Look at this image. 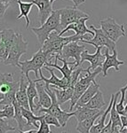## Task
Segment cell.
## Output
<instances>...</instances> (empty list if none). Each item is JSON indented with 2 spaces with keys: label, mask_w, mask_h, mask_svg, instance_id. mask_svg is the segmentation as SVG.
Masks as SVG:
<instances>
[{
  "label": "cell",
  "mask_w": 127,
  "mask_h": 133,
  "mask_svg": "<svg viewBox=\"0 0 127 133\" xmlns=\"http://www.w3.org/2000/svg\"><path fill=\"white\" fill-rule=\"evenodd\" d=\"M100 112L101 110H98V109H91L86 107H78V108H75L74 116L76 117L77 123H80L95 116Z\"/></svg>",
  "instance_id": "18"
},
{
  "label": "cell",
  "mask_w": 127,
  "mask_h": 133,
  "mask_svg": "<svg viewBox=\"0 0 127 133\" xmlns=\"http://www.w3.org/2000/svg\"><path fill=\"white\" fill-rule=\"evenodd\" d=\"M29 82V85H28L27 89V94H28V98H29V108L32 112L36 113V105L34 102V99L36 98H38V93L37 90H36V84L34 82V80H31L30 77L27 79Z\"/></svg>",
  "instance_id": "22"
},
{
  "label": "cell",
  "mask_w": 127,
  "mask_h": 133,
  "mask_svg": "<svg viewBox=\"0 0 127 133\" xmlns=\"http://www.w3.org/2000/svg\"><path fill=\"white\" fill-rule=\"evenodd\" d=\"M14 105L12 106H4L2 109H0V118H6V119H12L14 117Z\"/></svg>",
  "instance_id": "30"
},
{
  "label": "cell",
  "mask_w": 127,
  "mask_h": 133,
  "mask_svg": "<svg viewBox=\"0 0 127 133\" xmlns=\"http://www.w3.org/2000/svg\"><path fill=\"white\" fill-rule=\"evenodd\" d=\"M31 31L36 36L40 47L43 46L45 42L48 39L49 36L52 32L55 31L57 33H61L62 31L61 26V14L59 10H55L52 12L51 16L47 19V21L41 25L39 28H32Z\"/></svg>",
  "instance_id": "3"
},
{
  "label": "cell",
  "mask_w": 127,
  "mask_h": 133,
  "mask_svg": "<svg viewBox=\"0 0 127 133\" xmlns=\"http://www.w3.org/2000/svg\"><path fill=\"white\" fill-rule=\"evenodd\" d=\"M99 91H100V84L97 83L96 81H94V82L92 83V84L90 85V87L85 91V93L81 96V98H79V100L77 101L75 108L85 106L86 103L90 101V99H91V98L93 97Z\"/></svg>",
  "instance_id": "20"
},
{
  "label": "cell",
  "mask_w": 127,
  "mask_h": 133,
  "mask_svg": "<svg viewBox=\"0 0 127 133\" xmlns=\"http://www.w3.org/2000/svg\"><path fill=\"white\" fill-rule=\"evenodd\" d=\"M100 23V29L113 42H117L120 37L126 36L125 25L118 24L113 17L101 19Z\"/></svg>",
  "instance_id": "7"
},
{
  "label": "cell",
  "mask_w": 127,
  "mask_h": 133,
  "mask_svg": "<svg viewBox=\"0 0 127 133\" xmlns=\"http://www.w3.org/2000/svg\"><path fill=\"white\" fill-rule=\"evenodd\" d=\"M91 29L95 33L92 39L89 40H82V43H85V44H92L94 47H96V49L98 47H103L105 46L106 48L109 49V51H113L114 50H116V43L113 42L110 38L107 36L106 34L103 32L101 29H96L93 25L90 26Z\"/></svg>",
  "instance_id": "9"
},
{
  "label": "cell",
  "mask_w": 127,
  "mask_h": 133,
  "mask_svg": "<svg viewBox=\"0 0 127 133\" xmlns=\"http://www.w3.org/2000/svg\"><path fill=\"white\" fill-rule=\"evenodd\" d=\"M10 130H15V128L12 127L6 120L0 118V133H6Z\"/></svg>",
  "instance_id": "33"
},
{
  "label": "cell",
  "mask_w": 127,
  "mask_h": 133,
  "mask_svg": "<svg viewBox=\"0 0 127 133\" xmlns=\"http://www.w3.org/2000/svg\"><path fill=\"white\" fill-rule=\"evenodd\" d=\"M90 19H91V17H86V18L81 19V20H79L77 22L73 23V24L68 26V27H67L65 29H63L59 35L62 36V35H63L64 33L68 32V30H74L76 32L77 35L81 36H85L86 34H90V35H92L94 36L95 33L92 30H91L90 29H88L86 24H85V22H86L88 20H90Z\"/></svg>",
  "instance_id": "15"
},
{
  "label": "cell",
  "mask_w": 127,
  "mask_h": 133,
  "mask_svg": "<svg viewBox=\"0 0 127 133\" xmlns=\"http://www.w3.org/2000/svg\"><path fill=\"white\" fill-rule=\"evenodd\" d=\"M127 115V104L125 106V108H124V115Z\"/></svg>",
  "instance_id": "44"
},
{
  "label": "cell",
  "mask_w": 127,
  "mask_h": 133,
  "mask_svg": "<svg viewBox=\"0 0 127 133\" xmlns=\"http://www.w3.org/2000/svg\"><path fill=\"white\" fill-rule=\"evenodd\" d=\"M83 107H86V108H89L91 109H98V110H100L101 108H105L106 107V102L104 100L103 93L100 91H99L90 99V101Z\"/></svg>",
  "instance_id": "26"
},
{
  "label": "cell",
  "mask_w": 127,
  "mask_h": 133,
  "mask_svg": "<svg viewBox=\"0 0 127 133\" xmlns=\"http://www.w3.org/2000/svg\"><path fill=\"white\" fill-rule=\"evenodd\" d=\"M103 47H98L96 49L95 53L93 54H90L88 52L87 50H85L82 53L81 55V64L85 61H89L91 66H88L90 70L92 72L95 71L97 68H102L103 63H104L105 59H106V57H105V54H102L101 53V49Z\"/></svg>",
  "instance_id": "12"
},
{
  "label": "cell",
  "mask_w": 127,
  "mask_h": 133,
  "mask_svg": "<svg viewBox=\"0 0 127 133\" xmlns=\"http://www.w3.org/2000/svg\"><path fill=\"white\" fill-rule=\"evenodd\" d=\"M114 99H115V95H114V94H112L109 106L107 107V108L104 110V112H103V114L101 115V116H100V118L99 119L98 123L92 126V128L90 133H100L103 130V129H104L105 126H106V125H105V122H106L107 116V115L110 113L112 106H113Z\"/></svg>",
  "instance_id": "21"
},
{
  "label": "cell",
  "mask_w": 127,
  "mask_h": 133,
  "mask_svg": "<svg viewBox=\"0 0 127 133\" xmlns=\"http://www.w3.org/2000/svg\"><path fill=\"white\" fill-rule=\"evenodd\" d=\"M36 84L38 93V102L36 103V105L42 108H49L52 105V98L46 91L45 83H36Z\"/></svg>",
  "instance_id": "19"
},
{
  "label": "cell",
  "mask_w": 127,
  "mask_h": 133,
  "mask_svg": "<svg viewBox=\"0 0 127 133\" xmlns=\"http://www.w3.org/2000/svg\"><path fill=\"white\" fill-rule=\"evenodd\" d=\"M21 112H22L23 117L27 121V127L33 125L35 128L38 129L39 128V125H37L36 123L40 122L41 120L44 119L45 116H46V114L43 115H40V116H36V115H34V112H32L30 109H26L24 108H21Z\"/></svg>",
  "instance_id": "24"
},
{
  "label": "cell",
  "mask_w": 127,
  "mask_h": 133,
  "mask_svg": "<svg viewBox=\"0 0 127 133\" xmlns=\"http://www.w3.org/2000/svg\"><path fill=\"white\" fill-rule=\"evenodd\" d=\"M112 132V121L109 120V123L105 126V128L103 129V130L100 133H111Z\"/></svg>",
  "instance_id": "38"
},
{
  "label": "cell",
  "mask_w": 127,
  "mask_h": 133,
  "mask_svg": "<svg viewBox=\"0 0 127 133\" xmlns=\"http://www.w3.org/2000/svg\"><path fill=\"white\" fill-rule=\"evenodd\" d=\"M8 55H9V51L6 49L5 44L1 41V43H0V61L4 63L5 59H7Z\"/></svg>",
  "instance_id": "35"
},
{
  "label": "cell",
  "mask_w": 127,
  "mask_h": 133,
  "mask_svg": "<svg viewBox=\"0 0 127 133\" xmlns=\"http://www.w3.org/2000/svg\"><path fill=\"white\" fill-rule=\"evenodd\" d=\"M44 119H42L40 121V125H39V128H38L36 133H51L52 132L50 125L47 124L46 122H45Z\"/></svg>",
  "instance_id": "36"
},
{
  "label": "cell",
  "mask_w": 127,
  "mask_h": 133,
  "mask_svg": "<svg viewBox=\"0 0 127 133\" xmlns=\"http://www.w3.org/2000/svg\"><path fill=\"white\" fill-rule=\"evenodd\" d=\"M5 98V95L4 93H2L1 91H0V101H2V100H3Z\"/></svg>",
  "instance_id": "42"
},
{
  "label": "cell",
  "mask_w": 127,
  "mask_h": 133,
  "mask_svg": "<svg viewBox=\"0 0 127 133\" xmlns=\"http://www.w3.org/2000/svg\"><path fill=\"white\" fill-rule=\"evenodd\" d=\"M120 133H127V128H124L120 130Z\"/></svg>",
  "instance_id": "43"
},
{
  "label": "cell",
  "mask_w": 127,
  "mask_h": 133,
  "mask_svg": "<svg viewBox=\"0 0 127 133\" xmlns=\"http://www.w3.org/2000/svg\"><path fill=\"white\" fill-rule=\"evenodd\" d=\"M45 86H46V85H45ZM46 91L47 93L50 95V97L52 98V105L49 108H40L39 110L37 111V113L42 112L45 114H48V115H53V116H55L58 119L59 123H61V127H65L68 120L72 116H74V112H69V111L68 112V111L61 110V108H60L61 105L58 102L57 97H56V94L53 88H51L50 86H46Z\"/></svg>",
  "instance_id": "5"
},
{
  "label": "cell",
  "mask_w": 127,
  "mask_h": 133,
  "mask_svg": "<svg viewBox=\"0 0 127 133\" xmlns=\"http://www.w3.org/2000/svg\"><path fill=\"white\" fill-rule=\"evenodd\" d=\"M17 3H18L19 9H20L21 14L16 17V20L18 21H20L22 17H25V19H26L25 29H29V23H30L29 18V12H30L32 6H33V4L30 3V2H29V3H27V2H21V0H17Z\"/></svg>",
  "instance_id": "23"
},
{
  "label": "cell",
  "mask_w": 127,
  "mask_h": 133,
  "mask_svg": "<svg viewBox=\"0 0 127 133\" xmlns=\"http://www.w3.org/2000/svg\"><path fill=\"white\" fill-rule=\"evenodd\" d=\"M53 89L55 92L57 100L60 105L64 104L65 102L68 101V100H71V98L73 97V93H74V88L73 87L68 86L65 90H61L54 87H53Z\"/></svg>",
  "instance_id": "25"
},
{
  "label": "cell",
  "mask_w": 127,
  "mask_h": 133,
  "mask_svg": "<svg viewBox=\"0 0 127 133\" xmlns=\"http://www.w3.org/2000/svg\"><path fill=\"white\" fill-rule=\"evenodd\" d=\"M127 91V84L125 86H124L123 88L120 89V94H121V99H120L119 103H117V110L118 114L120 115H124V99H125V92Z\"/></svg>",
  "instance_id": "31"
},
{
  "label": "cell",
  "mask_w": 127,
  "mask_h": 133,
  "mask_svg": "<svg viewBox=\"0 0 127 133\" xmlns=\"http://www.w3.org/2000/svg\"><path fill=\"white\" fill-rule=\"evenodd\" d=\"M105 57H106V59H105L104 63H103L102 66V73H103V76L106 77L107 76V70L111 68H115L116 71L119 72L120 71V65H124L125 63V61H119L117 58V52L116 50L113 51V53L112 54H109V50L107 48L105 49L104 51Z\"/></svg>",
  "instance_id": "13"
},
{
  "label": "cell",
  "mask_w": 127,
  "mask_h": 133,
  "mask_svg": "<svg viewBox=\"0 0 127 133\" xmlns=\"http://www.w3.org/2000/svg\"><path fill=\"white\" fill-rule=\"evenodd\" d=\"M61 14V26L62 30L65 29L68 26L77 22L79 20L83 18L90 17L85 12L78 10L77 8H61L59 9Z\"/></svg>",
  "instance_id": "10"
},
{
  "label": "cell",
  "mask_w": 127,
  "mask_h": 133,
  "mask_svg": "<svg viewBox=\"0 0 127 133\" xmlns=\"http://www.w3.org/2000/svg\"><path fill=\"white\" fill-rule=\"evenodd\" d=\"M27 48L28 42L23 39V36L20 32H16L14 43L9 51V55H8L7 59L4 62V65L18 66L21 55L27 52Z\"/></svg>",
  "instance_id": "6"
},
{
  "label": "cell",
  "mask_w": 127,
  "mask_h": 133,
  "mask_svg": "<svg viewBox=\"0 0 127 133\" xmlns=\"http://www.w3.org/2000/svg\"><path fill=\"white\" fill-rule=\"evenodd\" d=\"M2 41V31H0V43Z\"/></svg>",
  "instance_id": "46"
},
{
  "label": "cell",
  "mask_w": 127,
  "mask_h": 133,
  "mask_svg": "<svg viewBox=\"0 0 127 133\" xmlns=\"http://www.w3.org/2000/svg\"><path fill=\"white\" fill-rule=\"evenodd\" d=\"M20 133H36L37 130H27V131H23V130H18Z\"/></svg>",
  "instance_id": "41"
},
{
  "label": "cell",
  "mask_w": 127,
  "mask_h": 133,
  "mask_svg": "<svg viewBox=\"0 0 127 133\" xmlns=\"http://www.w3.org/2000/svg\"><path fill=\"white\" fill-rule=\"evenodd\" d=\"M54 58V56L50 55L48 53L45 52L40 48L35 54H33L31 59L25 61H20L19 62L18 66L20 68L22 75H24L26 79L29 78V72H34L35 76L38 77V74H39V70L42 69L47 62H51V59Z\"/></svg>",
  "instance_id": "2"
},
{
  "label": "cell",
  "mask_w": 127,
  "mask_h": 133,
  "mask_svg": "<svg viewBox=\"0 0 127 133\" xmlns=\"http://www.w3.org/2000/svg\"><path fill=\"white\" fill-rule=\"evenodd\" d=\"M104 111H101L100 114H98L95 116L92 117V118H89V119L85 120V121H83V122H80V123H77V125L76 127V130L78 131L79 133H90L91 131L92 126L94 125V122L97 118H99L100 115H102Z\"/></svg>",
  "instance_id": "27"
},
{
  "label": "cell",
  "mask_w": 127,
  "mask_h": 133,
  "mask_svg": "<svg viewBox=\"0 0 127 133\" xmlns=\"http://www.w3.org/2000/svg\"><path fill=\"white\" fill-rule=\"evenodd\" d=\"M30 3L38 8V18L41 25H43L53 12V4L50 0H32Z\"/></svg>",
  "instance_id": "14"
},
{
  "label": "cell",
  "mask_w": 127,
  "mask_h": 133,
  "mask_svg": "<svg viewBox=\"0 0 127 133\" xmlns=\"http://www.w3.org/2000/svg\"><path fill=\"white\" fill-rule=\"evenodd\" d=\"M0 2H3V3H9L11 0H0Z\"/></svg>",
  "instance_id": "45"
},
{
  "label": "cell",
  "mask_w": 127,
  "mask_h": 133,
  "mask_svg": "<svg viewBox=\"0 0 127 133\" xmlns=\"http://www.w3.org/2000/svg\"><path fill=\"white\" fill-rule=\"evenodd\" d=\"M50 1H51V3H52V4H53V3H54V2L56 1V0H50Z\"/></svg>",
  "instance_id": "47"
},
{
  "label": "cell",
  "mask_w": 127,
  "mask_h": 133,
  "mask_svg": "<svg viewBox=\"0 0 127 133\" xmlns=\"http://www.w3.org/2000/svg\"><path fill=\"white\" fill-rule=\"evenodd\" d=\"M19 82H20V87H19V90L17 91L16 93V100L22 108H24L26 109H30L29 108V98H28V94H27V89H28V85H29V82H28V80L26 82L24 75H22L21 76V79Z\"/></svg>",
  "instance_id": "17"
},
{
  "label": "cell",
  "mask_w": 127,
  "mask_h": 133,
  "mask_svg": "<svg viewBox=\"0 0 127 133\" xmlns=\"http://www.w3.org/2000/svg\"><path fill=\"white\" fill-rule=\"evenodd\" d=\"M100 72H102L101 68H97L95 71H93V72H92L88 68L84 70V73H86V75L84 76H80L79 80L77 81V84L75 85L73 97L71 98V100H70L71 104H70L69 112H72L73 108L76 107L77 103L79 100V98H81V96L83 95L85 92V91L90 87L92 83L95 81V77L98 76Z\"/></svg>",
  "instance_id": "4"
},
{
  "label": "cell",
  "mask_w": 127,
  "mask_h": 133,
  "mask_svg": "<svg viewBox=\"0 0 127 133\" xmlns=\"http://www.w3.org/2000/svg\"><path fill=\"white\" fill-rule=\"evenodd\" d=\"M71 1L74 3V7L77 8L78 5H82V4H84L85 2V0H71Z\"/></svg>",
  "instance_id": "40"
},
{
  "label": "cell",
  "mask_w": 127,
  "mask_h": 133,
  "mask_svg": "<svg viewBox=\"0 0 127 133\" xmlns=\"http://www.w3.org/2000/svg\"><path fill=\"white\" fill-rule=\"evenodd\" d=\"M121 123L123 125V129L127 127V115H121Z\"/></svg>",
  "instance_id": "39"
},
{
  "label": "cell",
  "mask_w": 127,
  "mask_h": 133,
  "mask_svg": "<svg viewBox=\"0 0 127 133\" xmlns=\"http://www.w3.org/2000/svg\"><path fill=\"white\" fill-rule=\"evenodd\" d=\"M14 110H15L14 119L15 120L17 124H18V130H23L25 127H27V121L22 115V112H21V108L22 107L19 104L17 100L14 102Z\"/></svg>",
  "instance_id": "28"
},
{
  "label": "cell",
  "mask_w": 127,
  "mask_h": 133,
  "mask_svg": "<svg viewBox=\"0 0 127 133\" xmlns=\"http://www.w3.org/2000/svg\"><path fill=\"white\" fill-rule=\"evenodd\" d=\"M86 49H85V45H79L78 42H71L68 43V44H66L62 49L61 55H55V57H57L58 59H66L68 61L69 58H73L75 59L74 61V66H81V55Z\"/></svg>",
  "instance_id": "8"
},
{
  "label": "cell",
  "mask_w": 127,
  "mask_h": 133,
  "mask_svg": "<svg viewBox=\"0 0 127 133\" xmlns=\"http://www.w3.org/2000/svg\"><path fill=\"white\" fill-rule=\"evenodd\" d=\"M15 36L16 32H14L12 29H4V30H2V42L5 44L8 51H10L12 44H14Z\"/></svg>",
  "instance_id": "29"
},
{
  "label": "cell",
  "mask_w": 127,
  "mask_h": 133,
  "mask_svg": "<svg viewBox=\"0 0 127 133\" xmlns=\"http://www.w3.org/2000/svg\"><path fill=\"white\" fill-rule=\"evenodd\" d=\"M82 40H89V36L85 35L84 36H81L75 34L73 36L63 37V36H60L59 33L53 31L50 34L48 39L45 42L43 46L40 47V48H42V50L45 52L48 53L50 55H53L54 57L55 55L61 56L62 52V49H63V47L66 44H68V43L76 42V41L81 42Z\"/></svg>",
  "instance_id": "1"
},
{
  "label": "cell",
  "mask_w": 127,
  "mask_h": 133,
  "mask_svg": "<svg viewBox=\"0 0 127 133\" xmlns=\"http://www.w3.org/2000/svg\"><path fill=\"white\" fill-rule=\"evenodd\" d=\"M44 120L47 124H49V125H53V126H55L56 128H61V123H59V121H58L57 118H56L55 116H53V115H52L46 114V116H45Z\"/></svg>",
  "instance_id": "34"
},
{
  "label": "cell",
  "mask_w": 127,
  "mask_h": 133,
  "mask_svg": "<svg viewBox=\"0 0 127 133\" xmlns=\"http://www.w3.org/2000/svg\"><path fill=\"white\" fill-rule=\"evenodd\" d=\"M46 68V71L50 72L51 74V77L49 79L46 78L43 75L42 69L39 70V75H40V78H37L36 80H34L35 83H45V85L46 86H50L52 85L53 87L54 88H58V89L61 90H65L68 87V81L67 80L65 77H62V78H59L56 75L54 74V70L50 68V66H44Z\"/></svg>",
  "instance_id": "11"
},
{
  "label": "cell",
  "mask_w": 127,
  "mask_h": 133,
  "mask_svg": "<svg viewBox=\"0 0 127 133\" xmlns=\"http://www.w3.org/2000/svg\"><path fill=\"white\" fill-rule=\"evenodd\" d=\"M71 62H68L66 59H58L57 57H55V61L54 63H51V62H47L46 64V66H52V68H54L56 69H58L60 72L62 74L63 77H65L69 83L70 77H71L72 72L74 71V69L76 68V66H73L72 68H68V65H70Z\"/></svg>",
  "instance_id": "16"
},
{
  "label": "cell",
  "mask_w": 127,
  "mask_h": 133,
  "mask_svg": "<svg viewBox=\"0 0 127 133\" xmlns=\"http://www.w3.org/2000/svg\"><path fill=\"white\" fill-rule=\"evenodd\" d=\"M9 7V3H3V2H0V19L5 15L6 10Z\"/></svg>",
  "instance_id": "37"
},
{
  "label": "cell",
  "mask_w": 127,
  "mask_h": 133,
  "mask_svg": "<svg viewBox=\"0 0 127 133\" xmlns=\"http://www.w3.org/2000/svg\"><path fill=\"white\" fill-rule=\"evenodd\" d=\"M120 94V91H118L117 93L115 94V99H114V103H113V106H112L111 111H110V120L112 122H116L120 120L121 118L120 116L121 115L118 114L117 110V98Z\"/></svg>",
  "instance_id": "32"
},
{
  "label": "cell",
  "mask_w": 127,
  "mask_h": 133,
  "mask_svg": "<svg viewBox=\"0 0 127 133\" xmlns=\"http://www.w3.org/2000/svg\"><path fill=\"white\" fill-rule=\"evenodd\" d=\"M62 133H67V132H65V131H64V132H62Z\"/></svg>",
  "instance_id": "48"
}]
</instances>
